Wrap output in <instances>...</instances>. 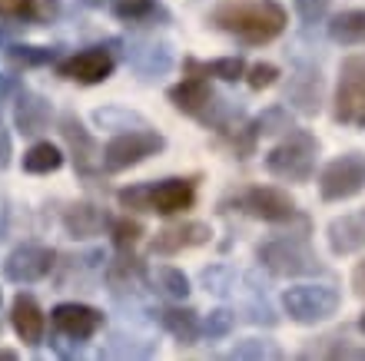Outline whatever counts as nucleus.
<instances>
[{"label":"nucleus","instance_id":"nucleus-1","mask_svg":"<svg viewBox=\"0 0 365 361\" xmlns=\"http://www.w3.org/2000/svg\"><path fill=\"white\" fill-rule=\"evenodd\" d=\"M212 27L226 30L250 47H262L286 30V10L276 0H222L212 10Z\"/></svg>","mask_w":365,"mask_h":361},{"label":"nucleus","instance_id":"nucleus-6","mask_svg":"<svg viewBox=\"0 0 365 361\" xmlns=\"http://www.w3.org/2000/svg\"><path fill=\"white\" fill-rule=\"evenodd\" d=\"M339 292L332 286H296L282 292V308L292 322L316 325L339 312Z\"/></svg>","mask_w":365,"mask_h":361},{"label":"nucleus","instance_id":"nucleus-3","mask_svg":"<svg viewBox=\"0 0 365 361\" xmlns=\"http://www.w3.org/2000/svg\"><path fill=\"white\" fill-rule=\"evenodd\" d=\"M332 116H336L342 126L365 130V53H356V57L342 60Z\"/></svg>","mask_w":365,"mask_h":361},{"label":"nucleus","instance_id":"nucleus-31","mask_svg":"<svg viewBox=\"0 0 365 361\" xmlns=\"http://www.w3.org/2000/svg\"><path fill=\"white\" fill-rule=\"evenodd\" d=\"M7 57L14 60V63H24V67H43V63H50L57 53L47 47H7Z\"/></svg>","mask_w":365,"mask_h":361},{"label":"nucleus","instance_id":"nucleus-38","mask_svg":"<svg viewBox=\"0 0 365 361\" xmlns=\"http://www.w3.org/2000/svg\"><path fill=\"white\" fill-rule=\"evenodd\" d=\"M57 14H60V0H34V17L30 20L47 23V20H57Z\"/></svg>","mask_w":365,"mask_h":361},{"label":"nucleus","instance_id":"nucleus-8","mask_svg":"<svg viewBox=\"0 0 365 361\" xmlns=\"http://www.w3.org/2000/svg\"><path fill=\"white\" fill-rule=\"evenodd\" d=\"M170 103H173L180 113L192 116V120H202V123H220L222 103L216 100L212 86L206 83L202 76H190V80L170 86Z\"/></svg>","mask_w":365,"mask_h":361},{"label":"nucleus","instance_id":"nucleus-12","mask_svg":"<svg viewBox=\"0 0 365 361\" xmlns=\"http://www.w3.org/2000/svg\"><path fill=\"white\" fill-rule=\"evenodd\" d=\"M57 73L63 80H77V83H103L110 80L113 73V57H110V50L103 47H90V50H80L73 57H67L63 63L57 67Z\"/></svg>","mask_w":365,"mask_h":361},{"label":"nucleus","instance_id":"nucleus-30","mask_svg":"<svg viewBox=\"0 0 365 361\" xmlns=\"http://www.w3.org/2000/svg\"><path fill=\"white\" fill-rule=\"evenodd\" d=\"M110 236H113V246L116 248H133L136 242H140V236H143V226L136 222V219L123 216V219H116L113 226H110Z\"/></svg>","mask_w":365,"mask_h":361},{"label":"nucleus","instance_id":"nucleus-24","mask_svg":"<svg viewBox=\"0 0 365 361\" xmlns=\"http://www.w3.org/2000/svg\"><path fill=\"white\" fill-rule=\"evenodd\" d=\"M186 70H190V73H202V76H220L226 83H236V80L246 76V60L242 57H220V60H210V63L186 60Z\"/></svg>","mask_w":365,"mask_h":361},{"label":"nucleus","instance_id":"nucleus-41","mask_svg":"<svg viewBox=\"0 0 365 361\" xmlns=\"http://www.w3.org/2000/svg\"><path fill=\"white\" fill-rule=\"evenodd\" d=\"M0 361H17V352H10V348H0Z\"/></svg>","mask_w":365,"mask_h":361},{"label":"nucleus","instance_id":"nucleus-43","mask_svg":"<svg viewBox=\"0 0 365 361\" xmlns=\"http://www.w3.org/2000/svg\"><path fill=\"white\" fill-rule=\"evenodd\" d=\"M0 302H4V295H0Z\"/></svg>","mask_w":365,"mask_h":361},{"label":"nucleus","instance_id":"nucleus-25","mask_svg":"<svg viewBox=\"0 0 365 361\" xmlns=\"http://www.w3.org/2000/svg\"><path fill=\"white\" fill-rule=\"evenodd\" d=\"M63 166V152L53 143H34L24 152V169L34 172V176H47V172H57Z\"/></svg>","mask_w":365,"mask_h":361},{"label":"nucleus","instance_id":"nucleus-22","mask_svg":"<svg viewBox=\"0 0 365 361\" xmlns=\"http://www.w3.org/2000/svg\"><path fill=\"white\" fill-rule=\"evenodd\" d=\"M160 322L170 335H173L180 345H196L200 338L202 325H200V315L192 312V308H163L160 312Z\"/></svg>","mask_w":365,"mask_h":361},{"label":"nucleus","instance_id":"nucleus-27","mask_svg":"<svg viewBox=\"0 0 365 361\" xmlns=\"http://www.w3.org/2000/svg\"><path fill=\"white\" fill-rule=\"evenodd\" d=\"M153 286L163 295H170V298H186V295H190V278L173 266H156L153 268Z\"/></svg>","mask_w":365,"mask_h":361},{"label":"nucleus","instance_id":"nucleus-23","mask_svg":"<svg viewBox=\"0 0 365 361\" xmlns=\"http://www.w3.org/2000/svg\"><path fill=\"white\" fill-rule=\"evenodd\" d=\"M329 37L336 40V43H342V47L365 43V10H342L339 17H332Z\"/></svg>","mask_w":365,"mask_h":361},{"label":"nucleus","instance_id":"nucleus-40","mask_svg":"<svg viewBox=\"0 0 365 361\" xmlns=\"http://www.w3.org/2000/svg\"><path fill=\"white\" fill-rule=\"evenodd\" d=\"M352 288H356V295L365 298V262H359L356 272H352Z\"/></svg>","mask_w":365,"mask_h":361},{"label":"nucleus","instance_id":"nucleus-5","mask_svg":"<svg viewBox=\"0 0 365 361\" xmlns=\"http://www.w3.org/2000/svg\"><path fill=\"white\" fill-rule=\"evenodd\" d=\"M166 146V140L150 126H136V130H126V133L113 136L110 143L103 146V169L106 172H123L136 162L150 159Z\"/></svg>","mask_w":365,"mask_h":361},{"label":"nucleus","instance_id":"nucleus-17","mask_svg":"<svg viewBox=\"0 0 365 361\" xmlns=\"http://www.w3.org/2000/svg\"><path fill=\"white\" fill-rule=\"evenodd\" d=\"M192 199H196V186L190 179H163L150 186V212H160V216H176L190 209Z\"/></svg>","mask_w":365,"mask_h":361},{"label":"nucleus","instance_id":"nucleus-34","mask_svg":"<svg viewBox=\"0 0 365 361\" xmlns=\"http://www.w3.org/2000/svg\"><path fill=\"white\" fill-rule=\"evenodd\" d=\"M116 199L123 209H136V212H150V186H130V189H120Z\"/></svg>","mask_w":365,"mask_h":361},{"label":"nucleus","instance_id":"nucleus-36","mask_svg":"<svg viewBox=\"0 0 365 361\" xmlns=\"http://www.w3.org/2000/svg\"><path fill=\"white\" fill-rule=\"evenodd\" d=\"M296 14L302 17V23H319L329 14V0H296Z\"/></svg>","mask_w":365,"mask_h":361},{"label":"nucleus","instance_id":"nucleus-39","mask_svg":"<svg viewBox=\"0 0 365 361\" xmlns=\"http://www.w3.org/2000/svg\"><path fill=\"white\" fill-rule=\"evenodd\" d=\"M10 156H14V143H10L7 126L0 123V169H7L10 166Z\"/></svg>","mask_w":365,"mask_h":361},{"label":"nucleus","instance_id":"nucleus-16","mask_svg":"<svg viewBox=\"0 0 365 361\" xmlns=\"http://www.w3.org/2000/svg\"><path fill=\"white\" fill-rule=\"evenodd\" d=\"M326 236H329V248H332L336 256H352V252H362V248H365V209L332 219V222H329V229H326Z\"/></svg>","mask_w":365,"mask_h":361},{"label":"nucleus","instance_id":"nucleus-32","mask_svg":"<svg viewBox=\"0 0 365 361\" xmlns=\"http://www.w3.org/2000/svg\"><path fill=\"white\" fill-rule=\"evenodd\" d=\"M232 358H282V348H276L272 342H262V338H250L232 348Z\"/></svg>","mask_w":365,"mask_h":361},{"label":"nucleus","instance_id":"nucleus-10","mask_svg":"<svg viewBox=\"0 0 365 361\" xmlns=\"http://www.w3.org/2000/svg\"><path fill=\"white\" fill-rule=\"evenodd\" d=\"M50 322H53V332H57L60 338L80 345V342H87V338H93V335L103 328V315L96 312V308H90V305L63 302L53 308Z\"/></svg>","mask_w":365,"mask_h":361},{"label":"nucleus","instance_id":"nucleus-35","mask_svg":"<svg viewBox=\"0 0 365 361\" xmlns=\"http://www.w3.org/2000/svg\"><path fill=\"white\" fill-rule=\"evenodd\" d=\"M279 70L272 67V63H252V67H246V83H250V90H266V86L276 83Z\"/></svg>","mask_w":365,"mask_h":361},{"label":"nucleus","instance_id":"nucleus-37","mask_svg":"<svg viewBox=\"0 0 365 361\" xmlns=\"http://www.w3.org/2000/svg\"><path fill=\"white\" fill-rule=\"evenodd\" d=\"M0 17L7 20L34 17V0H0Z\"/></svg>","mask_w":365,"mask_h":361},{"label":"nucleus","instance_id":"nucleus-42","mask_svg":"<svg viewBox=\"0 0 365 361\" xmlns=\"http://www.w3.org/2000/svg\"><path fill=\"white\" fill-rule=\"evenodd\" d=\"M359 328H362V335H365V312H362V318H359Z\"/></svg>","mask_w":365,"mask_h":361},{"label":"nucleus","instance_id":"nucleus-14","mask_svg":"<svg viewBox=\"0 0 365 361\" xmlns=\"http://www.w3.org/2000/svg\"><path fill=\"white\" fill-rule=\"evenodd\" d=\"M212 229L206 222H180V226H166L163 232H156L150 252L153 256H176L182 248H196L202 242H210Z\"/></svg>","mask_w":365,"mask_h":361},{"label":"nucleus","instance_id":"nucleus-19","mask_svg":"<svg viewBox=\"0 0 365 361\" xmlns=\"http://www.w3.org/2000/svg\"><path fill=\"white\" fill-rule=\"evenodd\" d=\"M286 100L296 106L299 113L306 116L319 113V106H322V76H319V70L302 67L296 76H289Z\"/></svg>","mask_w":365,"mask_h":361},{"label":"nucleus","instance_id":"nucleus-33","mask_svg":"<svg viewBox=\"0 0 365 361\" xmlns=\"http://www.w3.org/2000/svg\"><path fill=\"white\" fill-rule=\"evenodd\" d=\"M232 325H236V315L226 312V308H216V312L206 315V322H202V335H210V338H222V335L232 332Z\"/></svg>","mask_w":365,"mask_h":361},{"label":"nucleus","instance_id":"nucleus-20","mask_svg":"<svg viewBox=\"0 0 365 361\" xmlns=\"http://www.w3.org/2000/svg\"><path fill=\"white\" fill-rule=\"evenodd\" d=\"M126 57H130V67L143 76H160L173 67L170 47H166V43H156V40H140V43H133V47L126 50Z\"/></svg>","mask_w":365,"mask_h":361},{"label":"nucleus","instance_id":"nucleus-9","mask_svg":"<svg viewBox=\"0 0 365 361\" xmlns=\"http://www.w3.org/2000/svg\"><path fill=\"white\" fill-rule=\"evenodd\" d=\"M53 272V248L47 246H17L4 262V278L17 282V286H34L40 278H47Z\"/></svg>","mask_w":365,"mask_h":361},{"label":"nucleus","instance_id":"nucleus-13","mask_svg":"<svg viewBox=\"0 0 365 361\" xmlns=\"http://www.w3.org/2000/svg\"><path fill=\"white\" fill-rule=\"evenodd\" d=\"M60 133H63V140L70 143L73 162H77V172H83V176H93V172H96V162H100V169H103V152L96 150L93 136L83 130V123H80L73 113H63V116H60Z\"/></svg>","mask_w":365,"mask_h":361},{"label":"nucleus","instance_id":"nucleus-2","mask_svg":"<svg viewBox=\"0 0 365 361\" xmlns=\"http://www.w3.org/2000/svg\"><path fill=\"white\" fill-rule=\"evenodd\" d=\"M316 156H319V140L306 130H289L286 140L276 143L266 156V169L276 179L286 182H309L316 172Z\"/></svg>","mask_w":365,"mask_h":361},{"label":"nucleus","instance_id":"nucleus-29","mask_svg":"<svg viewBox=\"0 0 365 361\" xmlns=\"http://www.w3.org/2000/svg\"><path fill=\"white\" fill-rule=\"evenodd\" d=\"M252 136H272V133H289L292 130V116L282 110V106H272V110H266V113L256 120V123L250 126Z\"/></svg>","mask_w":365,"mask_h":361},{"label":"nucleus","instance_id":"nucleus-15","mask_svg":"<svg viewBox=\"0 0 365 361\" xmlns=\"http://www.w3.org/2000/svg\"><path fill=\"white\" fill-rule=\"evenodd\" d=\"M10 325H14V332L20 335V342L24 345H40L43 342V332H47V318L40 312V305L34 295H24L20 292L10 305Z\"/></svg>","mask_w":365,"mask_h":361},{"label":"nucleus","instance_id":"nucleus-18","mask_svg":"<svg viewBox=\"0 0 365 361\" xmlns=\"http://www.w3.org/2000/svg\"><path fill=\"white\" fill-rule=\"evenodd\" d=\"M50 120H53L50 100H43L40 93H30V90H24L17 96V103H14V123H17V130L24 136H40L50 126Z\"/></svg>","mask_w":365,"mask_h":361},{"label":"nucleus","instance_id":"nucleus-11","mask_svg":"<svg viewBox=\"0 0 365 361\" xmlns=\"http://www.w3.org/2000/svg\"><path fill=\"white\" fill-rule=\"evenodd\" d=\"M236 202H240L242 212H250V216L262 219V222H289V219H296L292 196L276 189V186H252Z\"/></svg>","mask_w":365,"mask_h":361},{"label":"nucleus","instance_id":"nucleus-28","mask_svg":"<svg viewBox=\"0 0 365 361\" xmlns=\"http://www.w3.org/2000/svg\"><path fill=\"white\" fill-rule=\"evenodd\" d=\"M96 126H103V130H130V126H146V120L140 113H130L123 106H103V110H96L93 113Z\"/></svg>","mask_w":365,"mask_h":361},{"label":"nucleus","instance_id":"nucleus-21","mask_svg":"<svg viewBox=\"0 0 365 361\" xmlns=\"http://www.w3.org/2000/svg\"><path fill=\"white\" fill-rule=\"evenodd\" d=\"M106 226L103 209H96L93 202H73L63 212V229L70 232V239H93L100 236V229Z\"/></svg>","mask_w":365,"mask_h":361},{"label":"nucleus","instance_id":"nucleus-26","mask_svg":"<svg viewBox=\"0 0 365 361\" xmlns=\"http://www.w3.org/2000/svg\"><path fill=\"white\" fill-rule=\"evenodd\" d=\"M113 14L126 23H150V20H166L163 7L156 0H116Z\"/></svg>","mask_w":365,"mask_h":361},{"label":"nucleus","instance_id":"nucleus-7","mask_svg":"<svg viewBox=\"0 0 365 361\" xmlns=\"http://www.w3.org/2000/svg\"><path fill=\"white\" fill-rule=\"evenodd\" d=\"M365 189V156L362 152H342L329 162L319 176V192L326 202L352 199Z\"/></svg>","mask_w":365,"mask_h":361},{"label":"nucleus","instance_id":"nucleus-4","mask_svg":"<svg viewBox=\"0 0 365 361\" xmlns=\"http://www.w3.org/2000/svg\"><path fill=\"white\" fill-rule=\"evenodd\" d=\"M259 262L279 278H299V276H319L316 252L302 242V239H272L266 246H259Z\"/></svg>","mask_w":365,"mask_h":361}]
</instances>
